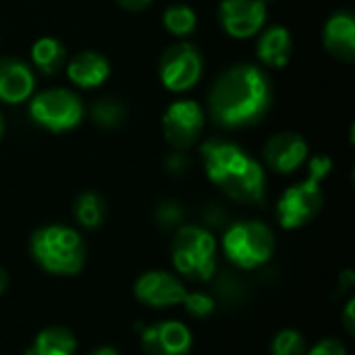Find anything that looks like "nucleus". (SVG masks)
I'll list each match as a JSON object with an SVG mask.
<instances>
[{
  "mask_svg": "<svg viewBox=\"0 0 355 355\" xmlns=\"http://www.w3.org/2000/svg\"><path fill=\"white\" fill-rule=\"evenodd\" d=\"M272 106V83L256 64H233L212 85L208 108L218 127L241 129L256 125Z\"/></svg>",
  "mask_w": 355,
  "mask_h": 355,
  "instance_id": "obj_1",
  "label": "nucleus"
},
{
  "mask_svg": "<svg viewBox=\"0 0 355 355\" xmlns=\"http://www.w3.org/2000/svg\"><path fill=\"white\" fill-rule=\"evenodd\" d=\"M202 158L208 179L231 200L241 204L262 202L266 191L264 168L239 146L212 139L202 146Z\"/></svg>",
  "mask_w": 355,
  "mask_h": 355,
  "instance_id": "obj_2",
  "label": "nucleus"
},
{
  "mask_svg": "<svg viewBox=\"0 0 355 355\" xmlns=\"http://www.w3.org/2000/svg\"><path fill=\"white\" fill-rule=\"evenodd\" d=\"M33 262L56 277H75L81 272L87 256L83 237L64 225H46L33 231L29 241Z\"/></svg>",
  "mask_w": 355,
  "mask_h": 355,
  "instance_id": "obj_3",
  "label": "nucleus"
},
{
  "mask_svg": "<svg viewBox=\"0 0 355 355\" xmlns=\"http://www.w3.org/2000/svg\"><path fill=\"white\" fill-rule=\"evenodd\" d=\"M331 166L333 162L329 156L312 158L308 179L283 191L277 204V218L283 229H300L316 218V214L322 210L324 204V193L320 183L331 173Z\"/></svg>",
  "mask_w": 355,
  "mask_h": 355,
  "instance_id": "obj_4",
  "label": "nucleus"
},
{
  "mask_svg": "<svg viewBox=\"0 0 355 355\" xmlns=\"http://www.w3.org/2000/svg\"><path fill=\"white\" fill-rule=\"evenodd\" d=\"M173 264L189 281H208L216 270V239L210 231L187 225L173 239Z\"/></svg>",
  "mask_w": 355,
  "mask_h": 355,
  "instance_id": "obj_5",
  "label": "nucleus"
},
{
  "mask_svg": "<svg viewBox=\"0 0 355 355\" xmlns=\"http://www.w3.org/2000/svg\"><path fill=\"white\" fill-rule=\"evenodd\" d=\"M223 250L235 266L260 268L275 254V233L260 220H241L227 229Z\"/></svg>",
  "mask_w": 355,
  "mask_h": 355,
  "instance_id": "obj_6",
  "label": "nucleus"
},
{
  "mask_svg": "<svg viewBox=\"0 0 355 355\" xmlns=\"http://www.w3.org/2000/svg\"><path fill=\"white\" fill-rule=\"evenodd\" d=\"M29 116L42 129L52 133H62L81 123L83 102L77 94L62 87L46 89L31 98Z\"/></svg>",
  "mask_w": 355,
  "mask_h": 355,
  "instance_id": "obj_7",
  "label": "nucleus"
},
{
  "mask_svg": "<svg viewBox=\"0 0 355 355\" xmlns=\"http://www.w3.org/2000/svg\"><path fill=\"white\" fill-rule=\"evenodd\" d=\"M204 71V56L198 46L189 42L173 44L164 50L158 64V77L171 92H187L191 89Z\"/></svg>",
  "mask_w": 355,
  "mask_h": 355,
  "instance_id": "obj_8",
  "label": "nucleus"
},
{
  "mask_svg": "<svg viewBox=\"0 0 355 355\" xmlns=\"http://www.w3.org/2000/svg\"><path fill=\"white\" fill-rule=\"evenodd\" d=\"M162 129L166 141L177 148H189L204 129V110L193 100H177L173 102L164 116H162Z\"/></svg>",
  "mask_w": 355,
  "mask_h": 355,
  "instance_id": "obj_9",
  "label": "nucleus"
},
{
  "mask_svg": "<svg viewBox=\"0 0 355 355\" xmlns=\"http://www.w3.org/2000/svg\"><path fill=\"white\" fill-rule=\"evenodd\" d=\"M133 293L137 302L148 308H171L183 304L187 289L173 272L148 270L135 281Z\"/></svg>",
  "mask_w": 355,
  "mask_h": 355,
  "instance_id": "obj_10",
  "label": "nucleus"
},
{
  "mask_svg": "<svg viewBox=\"0 0 355 355\" xmlns=\"http://www.w3.org/2000/svg\"><path fill=\"white\" fill-rule=\"evenodd\" d=\"M218 17L231 37L248 40L260 33L266 21V0H223Z\"/></svg>",
  "mask_w": 355,
  "mask_h": 355,
  "instance_id": "obj_11",
  "label": "nucleus"
},
{
  "mask_svg": "<svg viewBox=\"0 0 355 355\" xmlns=\"http://www.w3.org/2000/svg\"><path fill=\"white\" fill-rule=\"evenodd\" d=\"M191 343V331L179 320L154 322L141 333V347L148 355H187Z\"/></svg>",
  "mask_w": 355,
  "mask_h": 355,
  "instance_id": "obj_12",
  "label": "nucleus"
},
{
  "mask_svg": "<svg viewBox=\"0 0 355 355\" xmlns=\"http://www.w3.org/2000/svg\"><path fill=\"white\" fill-rule=\"evenodd\" d=\"M308 158V141L295 131H281L264 146V160L277 173H293Z\"/></svg>",
  "mask_w": 355,
  "mask_h": 355,
  "instance_id": "obj_13",
  "label": "nucleus"
},
{
  "mask_svg": "<svg viewBox=\"0 0 355 355\" xmlns=\"http://www.w3.org/2000/svg\"><path fill=\"white\" fill-rule=\"evenodd\" d=\"M35 77L29 64L17 58H0V102L21 104L31 98Z\"/></svg>",
  "mask_w": 355,
  "mask_h": 355,
  "instance_id": "obj_14",
  "label": "nucleus"
},
{
  "mask_svg": "<svg viewBox=\"0 0 355 355\" xmlns=\"http://www.w3.org/2000/svg\"><path fill=\"white\" fill-rule=\"evenodd\" d=\"M324 48L339 60L355 58V17L349 10H337L329 17L322 29Z\"/></svg>",
  "mask_w": 355,
  "mask_h": 355,
  "instance_id": "obj_15",
  "label": "nucleus"
},
{
  "mask_svg": "<svg viewBox=\"0 0 355 355\" xmlns=\"http://www.w3.org/2000/svg\"><path fill=\"white\" fill-rule=\"evenodd\" d=\"M67 75L75 85L83 89L100 87L110 75V62L96 50H83L75 54L73 60L67 64Z\"/></svg>",
  "mask_w": 355,
  "mask_h": 355,
  "instance_id": "obj_16",
  "label": "nucleus"
},
{
  "mask_svg": "<svg viewBox=\"0 0 355 355\" xmlns=\"http://www.w3.org/2000/svg\"><path fill=\"white\" fill-rule=\"evenodd\" d=\"M291 50H293V40L287 27L283 25H272L268 27L256 44V52L258 58L266 64V67H275L281 69L289 62L291 58Z\"/></svg>",
  "mask_w": 355,
  "mask_h": 355,
  "instance_id": "obj_17",
  "label": "nucleus"
},
{
  "mask_svg": "<svg viewBox=\"0 0 355 355\" xmlns=\"http://www.w3.org/2000/svg\"><path fill=\"white\" fill-rule=\"evenodd\" d=\"M77 339L64 327H48L40 331L33 339V347L27 352L29 355H75Z\"/></svg>",
  "mask_w": 355,
  "mask_h": 355,
  "instance_id": "obj_18",
  "label": "nucleus"
},
{
  "mask_svg": "<svg viewBox=\"0 0 355 355\" xmlns=\"http://www.w3.org/2000/svg\"><path fill=\"white\" fill-rule=\"evenodd\" d=\"M31 60H33L35 69L42 71L44 75H56L64 67L67 50L54 37H40L31 46Z\"/></svg>",
  "mask_w": 355,
  "mask_h": 355,
  "instance_id": "obj_19",
  "label": "nucleus"
},
{
  "mask_svg": "<svg viewBox=\"0 0 355 355\" xmlns=\"http://www.w3.org/2000/svg\"><path fill=\"white\" fill-rule=\"evenodd\" d=\"M73 214L83 229H98L106 218V202L96 191H83L73 202Z\"/></svg>",
  "mask_w": 355,
  "mask_h": 355,
  "instance_id": "obj_20",
  "label": "nucleus"
},
{
  "mask_svg": "<svg viewBox=\"0 0 355 355\" xmlns=\"http://www.w3.org/2000/svg\"><path fill=\"white\" fill-rule=\"evenodd\" d=\"M162 21H164L166 31L177 37H185V35L193 33V29L198 25V17H196L193 8H189L187 4H171L164 10Z\"/></svg>",
  "mask_w": 355,
  "mask_h": 355,
  "instance_id": "obj_21",
  "label": "nucleus"
},
{
  "mask_svg": "<svg viewBox=\"0 0 355 355\" xmlns=\"http://www.w3.org/2000/svg\"><path fill=\"white\" fill-rule=\"evenodd\" d=\"M270 352H272V355H306L308 341L300 331L285 329V331L275 335Z\"/></svg>",
  "mask_w": 355,
  "mask_h": 355,
  "instance_id": "obj_22",
  "label": "nucleus"
},
{
  "mask_svg": "<svg viewBox=\"0 0 355 355\" xmlns=\"http://www.w3.org/2000/svg\"><path fill=\"white\" fill-rule=\"evenodd\" d=\"M123 114H125V108L114 98H104L98 104H94V121L102 127L119 125Z\"/></svg>",
  "mask_w": 355,
  "mask_h": 355,
  "instance_id": "obj_23",
  "label": "nucleus"
},
{
  "mask_svg": "<svg viewBox=\"0 0 355 355\" xmlns=\"http://www.w3.org/2000/svg\"><path fill=\"white\" fill-rule=\"evenodd\" d=\"M183 306H185V312L189 316L200 318V320L208 318L216 308L214 300L210 295H206V293H187L185 300H183Z\"/></svg>",
  "mask_w": 355,
  "mask_h": 355,
  "instance_id": "obj_24",
  "label": "nucleus"
},
{
  "mask_svg": "<svg viewBox=\"0 0 355 355\" xmlns=\"http://www.w3.org/2000/svg\"><path fill=\"white\" fill-rule=\"evenodd\" d=\"M306 355H347V349L339 339L329 337V339L318 341L310 352H306Z\"/></svg>",
  "mask_w": 355,
  "mask_h": 355,
  "instance_id": "obj_25",
  "label": "nucleus"
},
{
  "mask_svg": "<svg viewBox=\"0 0 355 355\" xmlns=\"http://www.w3.org/2000/svg\"><path fill=\"white\" fill-rule=\"evenodd\" d=\"M354 308L355 302L354 300H349L347 306H345V312H343V324H345V331H347L349 335H354Z\"/></svg>",
  "mask_w": 355,
  "mask_h": 355,
  "instance_id": "obj_26",
  "label": "nucleus"
},
{
  "mask_svg": "<svg viewBox=\"0 0 355 355\" xmlns=\"http://www.w3.org/2000/svg\"><path fill=\"white\" fill-rule=\"evenodd\" d=\"M116 2L127 10H144L152 0H116Z\"/></svg>",
  "mask_w": 355,
  "mask_h": 355,
  "instance_id": "obj_27",
  "label": "nucleus"
},
{
  "mask_svg": "<svg viewBox=\"0 0 355 355\" xmlns=\"http://www.w3.org/2000/svg\"><path fill=\"white\" fill-rule=\"evenodd\" d=\"M6 287H8V272L0 266V295L6 291Z\"/></svg>",
  "mask_w": 355,
  "mask_h": 355,
  "instance_id": "obj_28",
  "label": "nucleus"
},
{
  "mask_svg": "<svg viewBox=\"0 0 355 355\" xmlns=\"http://www.w3.org/2000/svg\"><path fill=\"white\" fill-rule=\"evenodd\" d=\"M89 355H121L116 349H112V347H98V349H94Z\"/></svg>",
  "mask_w": 355,
  "mask_h": 355,
  "instance_id": "obj_29",
  "label": "nucleus"
},
{
  "mask_svg": "<svg viewBox=\"0 0 355 355\" xmlns=\"http://www.w3.org/2000/svg\"><path fill=\"white\" fill-rule=\"evenodd\" d=\"M2 133H4V119H2V114H0V137H2Z\"/></svg>",
  "mask_w": 355,
  "mask_h": 355,
  "instance_id": "obj_30",
  "label": "nucleus"
}]
</instances>
